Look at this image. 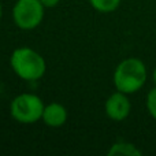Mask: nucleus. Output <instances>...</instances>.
<instances>
[{
  "mask_svg": "<svg viewBox=\"0 0 156 156\" xmlns=\"http://www.w3.org/2000/svg\"><path fill=\"white\" fill-rule=\"evenodd\" d=\"M147 76V67L143 60L137 58H127L116 66L112 81L116 90L132 94L144 86Z\"/></svg>",
  "mask_w": 156,
  "mask_h": 156,
  "instance_id": "nucleus-1",
  "label": "nucleus"
},
{
  "mask_svg": "<svg viewBox=\"0 0 156 156\" xmlns=\"http://www.w3.org/2000/svg\"><path fill=\"white\" fill-rule=\"evenodd\" d=\"M10 65L14 73L25 81H37L43 78L47 71L44 58L29 47L14 49L10 58Z\"/></svg>",
  "mask_w": 156,
  "mask_h": 156,
  "instance_id": "nucleus-2",
  "label": "nucleus"
},
{
  "mask_svg": "<svg viewBox=\"0 0 156 156\" xmlns=\"http://www.w3.org/2000/svg\"><path fill=\"white\" fill-rule=\"evenodd\" d=\"M44 107L41 97L33 93H21L12 99L10 104L11 116L19 123H36L43 118Z\"/></svg>",
  "mask_w": 156,
  "mask_h": 156,
  "instance_id": "nucleus-3",
  "label": "nucleus"
},
{
  "mask_svg": "<svg viewBox=\"0 0 156 156\" xmlns=\"http://www.w3.org/2000/svg\"><path fill=\"white\" fill-rule=\"evenodd\" d=\"M45 7L40 0H16L12 7V21L22 30H33L41 25Z\"/></svg>",
  "mask_w": 156,
  "mask_h": 156,
  "instance_id": "nucleus-4",
  "label": "nucleus"
},
{
  "mask_svg": "<svg viewBox=\"0 0 156 156\" xmlns=\"http://www.w3.org/2000/svg\"><path fill=\"white\" fill-rule=\"evenodd\" d=\"M130 110H132V104H130L129 97H127L126 93H123L121 90L114 92L105 100V104H104L105 115L110 119H112V121H116V122L125 121L129 116Z\"/></svg>",
  "mask_w": 156,
  "mask_h": 156,
  "instance_id": "nucleus-5",
  "label": "nucleus"
},
{
  "mask_svg": "<svg viewBox=\"0 0 156 156\" xmlns=\"http://www.w3.org/2000/svg\"><path fill=\"white\" fill-rule=\"evenodd\" d=\"M41 119L48 127H62L67 121V110L60 103H49L44 107Z\"/></svg>",
  "mask_w": 156,
  "mask_h": 156,
  "instance_id": "nucleus-6",
  "label": "nucleus"
},
{
  "mask_svg": "<svg viewBox=\"0 0 156 156\" xmlns=\"http://www.w3.org/2000/svg\"><path fill=\"white\" fill-rule=\"evenodd\" d=\"M143 152L132 143L127 141H116L111 145L108 149L107 155L108 156H116V155H125V156H141Z\"/></svg>",
  "mask_w": 156,
  "mask_h": 156,
  "instance_id": "nucleus-7",
  "label": "nucleus"
},
{
  "mask_svg": "<svg viewBox=\"0 0 156 156\" xmlns=\"http://www.w3.org/2000/svg\"><path fill=\"white\" fill-rule=\"evenodd\" d=\"M122 0H89L90 5L99 12H112L119 7Z\"/></svg>",
  "mask_w": 156,
  "mask_h": 156,
  "instance_id": "nucleus-8",
  "label": "nucleus"
},
{
  "mask_svg": "<svg viewBox=\"0 0 156 156\" xmlns=\"http://www.w3.org/2000/svg\"><path fill=\"white\" fill-rule=\"evenodd\" d=\"M147 108H148L149 115L156 121V86L147 96Z\"/></svg>",
  "mask_w": 156,
  "mask_h": 156,
  "instance_id": "nucleus-9",
  "label": "nucleus"
},
{
  "mask_svg": "<svg viewBox=\"0 0 156 156\" xmlns=\"http://www.w3.org/2000/svg\"><path fill=\"white\" fill-rule=\"evenodd\" d=\"M45 8H54L60 3V0H40Z\"/></svg>",
  "mask_w": 156,
  "mask_h": 156,
  "instance_id": "nucleus-10",
  "label": "nucleus"
},
{
  "mask_svg": "<svg viewBox=\"0 0 156 156\" xmlns=\"http://www.w3.org/2000/svg\"><path fill=\"white\" fill-rule=\"evenodd\" d=\"M152 78H154V82H155V86H156V69L154 70V73H152Z\"/></svg>",
  "mask_w": 156,
  "mask_h": 156,
  "instance_id": "nucleus-11",
  "label": "nucleus"
},
{
  "mask_svg": "<svg viewBox=\"0 0 156 156\" xmlns=\"http://www.w3.org/2000/svg\"><path fill=\"white\" fill-rule=\"evenodd\" d=\"M2 15H3V5H2V2H0V19H2Z\"/></svg>",
  "mask_w": 156,
  "mask_h": 156,
  "instance_id": "nucleus-12",
  "label": "nucleus"
}]
</instances>
